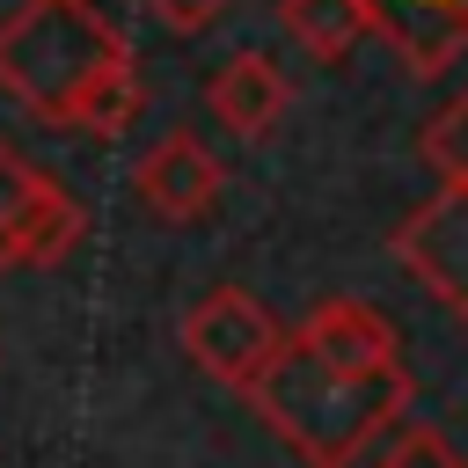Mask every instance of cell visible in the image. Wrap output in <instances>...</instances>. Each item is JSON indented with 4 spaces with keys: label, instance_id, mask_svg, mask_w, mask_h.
<instances>
[{
    "label": "cell",
    "instance_id": "12",
    "mask_svg": "<svg viewBox=\"0 0 468 468\" xmlns=\"http://www.w3.org/2000/svg\"><path fill=\"white\" fill-rule=\"evenodd\" d=\"M380 468H468V461L453 453V439H446L439 424L402 417V424L388 431V446H380Z\"/></svg>",
    "mask_w": 468,
    "mask_h": 468
},
{
    "label": "cell",
    "instance_id": "3",
    "mask_svg": "<svg viewBox=\"0 0 468 468\" xmlns=\"http://www.w3.org/2000/svg\"><path fill=\"white\" fill-rule=\"evenodd\" d=\"M176 336H183V358H190L205 380L234 388V395H249L256 373L285 351L271 307H263L256 292H241V285H212V292H197Z\"/></svg>",
    "mask_w": 468,
    "mask_h": 468
},
{
    "label": "cell",
    "instance_id": "2",
    "mask_svg": "<svg viewBox=\"0 0 468 468\" xmlns=\"http://www.w3.org/2000/svg\"><path fill=\"white\" fill-rule=\"evenodd\" d=\"M249 410L271 424L278 446H292V461L307 468H351L380 431L402 424L410 410V366H380V373H351L329 366L322 351H307L300 336H285V351L256 373Z\"/></svg>",
    "mask_w": 468,
    "mask_h": 468
},
{
    "label": "cell",
    "instance_id": "4",
    "mask_svg": "<svg viewBox=\"0 0 468 468\" xmlns=\"http://www.w3.org/2000/svg\"><path fill=\"white\" fill-rule=\"evenodd\" d=\"M80 234H88V205L58 176L0 146V271H44Z\"/></svg>",
    "mask_w": 468,
    "mask_h": 468
},
{
    "label": "cell",
    "instance_id": "1",
    "mask_svg": "<svg viewBox=\"0 0 468 468\" xmlns=\"http://www.w3.org/2000/svg\"><path fill=\"white\" fill-rule=\"evenodd\" d=\"M0 95L58 132H124L146 102L124 29L95 0H22L0 22Z\"/></svg>",
    "mask_w": 468,
    "mask_h": 468
},
{
    "label": "cell",
    "instance_id": "10",
    "mask_svg": "<svg viewBox=\"0 0 468 468\" xmlns=\"http://www.w3.org/2000/svg\"><path fill=\"white\" fill-rule=\"evenodd\" d=\"M278 29L307 58H344L358 37H373V15L366 0H278Z\"/></svg>",
    "mask_w": 468,
    "mask_h": 468
},
{
    "label": "cell",
    "instance_id": "5",
    "mask_svg": "<svg viewBox=\"0 0 468 468\" xmlns=\"http://www.w3.org/2000/svg\"><path fill=\"white\" fill-rule=\"evenodd\" d=\"M395 263H402L453 322H468V183H439V190L395 227Z\"/></svg>",
    "mask_w": 468,
    "mask_h": 468
},
{
    "label": "cell",
    "instance_id": "11",
    "mask_svg": "<svg viewBox=\"0 0 468 468\" xmlns=\"http://www.w3.org/2000/svg\"><path fill=\"white\" fill-rule=\"evenodd\" d=\"M417 154H424V168H431L439 183H468V88L424 117V139H417Z\"/></svg>",
    "mask_w": 468,
    "mask_h": 468
},
{
    "label": "cell",
    "instance_id": "6",
    "mask_svg": "<svg viewBox=\"0 0 468 468\" xmlns=\"http://www.w3.org/2000/svg\"><path fill=\"white\" fill-rule=\"evenodd\" d=\"M219 183H227V168L212 161V146H205L197 132H161V139L132 161L139 205H146L154 219H168V227L205 219V212L219 205Z\"/></svg>",
    "mask_w": 468,
    "mask_h": 468
},
{
    "label": "cell",
    "instance_id": "8",
    "mask_svg": "<svg viewBox=\"0 0 468 468\" xmlns=\"http://www.w3.org/2000/svg\"><path fill=\"white\" fill-rule=\"evenodd\" d=\"M285 102H292V88H285V73L271 66V51H234V58H219V66L205 73V110H212L234 139H263V132L285 117Z\"/></svg>",
    "mask_w": 468,
    "mask_h": 468
},
{
    "label": "cell",
    "instance_id": "7",
    "mask_svg": "<svg viewBox=\"0 0 468 468\" xmlns=\"http://www.w3.org/2000/svg\"><path fill=\"white\" fill-rule=\"evenodd\" d=\"M373 37L395 44V58L410 73H446L468 51V0H366Z\"/></svg>",
    "mask_w": 468,
    "mask_h": 468
},
{
    "label": "cell",
    "instance_id": "13",
    "mask_svg": "<svg viewBox=\"0 0 468 468\" xmlns=\"http://www.w3.org/2000/svg\"><path fill=\"white\" fill-rule=\"evenodd\" d=\"M146 7H154V22H161V29L197 37V29H212V22H219V7H227V0H146Z\"/></svg>",
    "mask_w": 468,
    "mask_h": 468
},
{
    "label": "cell",
    "instance_id": "9",
    "mask_svg": "<svg viewBox=\"0 0 468 468\" xmlns=\"http://www.w3.org/2000/svg\"><path fill=\"white\" fill-rule=\"evenodd\" d=\"M300 344H307V351H322L329 366H351V373H380V366H395V358H402V344H395L388 314H373L366 300H322V307L300 322Z\"/></svg>",
    "mask_w": 468,
    "mask_h": 468
}]
</instances>
